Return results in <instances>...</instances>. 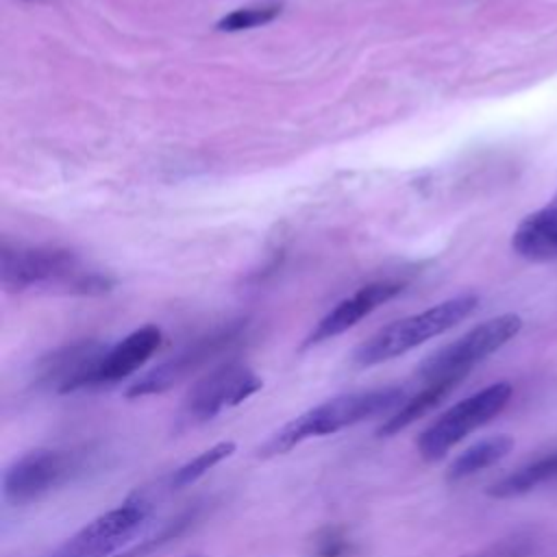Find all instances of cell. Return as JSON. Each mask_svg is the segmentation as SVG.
Segmentation results:
<instances>
[{
  "mask_svg": "<svg viewBox=\"0 0 557 557\" xmlns=\"http://www.w3.org/2000/svg\"><path fill=\"white\" fill-rule=\"evenodd\" d=\"M405 398V387L400 385H385L372 389H359L333 396L300 416L285 422L281 429L270 433L255 450L259 459H270L276 455H285L305 440L333 435L342 429L381 416Z\"/></svg>",
  "mask_w": 557,
  "mask_h": 557,
  "instance_id": "1",
  "label": "cell"
},
{
  "mask_svg": "<svg viewBox=\"0 0 557 557\" xmlns=\"http://www.w3.org/2000/svg\"><path fill=\"white\" fill-rule=\"evenodd\" d=\"M0 281L9 292L59 289L65 294H104L111 281L83 265L74 250L61 246H24L2 242Z\"/></svg>",
  "mask_w": 557,
  "mask_h": 557,
  "instance_id": "2",
  "label": "cell"
},
{
  "mask_svg": "<svg viewBox=\"0 0 557 557\" xmlns=\"http://www.w3.org/2000/svg\"><path fill=\"white\" fill-rule=\"evenodd\" d=\"M476 305L479 298L474 294H459L420 313L394 320L379 329L374 335H370L363 344H359L352 355V361L359 368H370L394 357H400L411 348L457 326L476 309Z\"/></svg>",
  "mask_w": 557,
  "mask_h": 557,
  "instance_id": "3",
  "label": "cell"
},
{
  "mask_svg": "<svg viewBox=\"0 0 557 557\" xmlns=\"http://www.w3.org/2000/svg\"><path fill=\"white\" fill-rule=\"evenodd\" d=\"M520 329L522 320L516 313L490 318L470 329L468 333H463L461 337H457L455 342L431 352L426 359H422L416 374L424 385L442 381L459 383L476 363H481L509 339H513Z\"/></svg>",
  "mask_w": 557,
  "mask_h": 557,
  "instance_id": "4",
  "label": "cell"
},
{
  "mask_svg": "<svg viewBox=\"0 0 557 557\" xmlns=\"http://www.w3.org/2000/svg\"><path fill=\"white\" fill-rule=\"evenodd\" d=\"M509 398L511 385L500 381L455 403L418 435V455L429 463L440 461L463 437H468L472 431L481 429L492 418H496L507 407Z\"/></svg>",
  "mask_w": 557,
  "mask_h": 557,
  "instance_id": "5",
  "label": "cell"
},
{
  "mask_svg": "<svg viewBox=\"0 0 557 557\" xmlns=\"http://www.w3.org/2000/svg\"><path fill=\"white\" fill-rule=\"evenodd\" d=\"M261 376L239 361H228L213 368L200 381H196L185 394L176 416L174 431L183 433L198 424H205L261 389Z\"/></svg>",
  "mask_w": 557,
  "mask_h": 557,
  "instance_id": "6",
  "label": "cell"
},
{
  "mask_svg": "<svg viewBox=\"0 0 557 557\" xmlns=\"http://www.w3.org/2000/svg\"><path fill=\"white\" fill-rule=\"evenodd\" d=\"M83 453L65 448H33L20 455L2 476V494L11 505L37 503L83 470Z\"/></svg>",
  "mask_w": 557,
  "mask_h": 557,
  "instance_id": "7",
  "label": "cell"
},
{
  "mask_svg": "<svg viewBox=\"0 0 557 557\" xmlns=\"http://www.w3.org/2000/svg\"><path fill=\"white\" fill-rule=\"evenodd\" d=\"M152 513L146 494L133 492L115 509H109L76 531L54 557H109L128 544Z\"/></svg>",
  "mask_w": 557,
  "mask_h": 557,
  "instance_id": "8",
  "label": "cell"
},
{
  "mask_svg": "<svg viewBox=\"0 0 557 557\" xmlns=\"http://www.w3.org/2000/svg\"><path fill=\"white\" fill-rule=\"evenodd\" d=\"M242 331H244V324L235 322V324L213 331L211 335L196 339L194 344H189L187 348L176 352L174 357L165 359L163 363L154 366L152 370L141 374L137 381H133L126 387L124 396L141 398V396L163 394V392L172 389L174 385L185 381L189 374L200 370L205 363H209L213 357H218L222 350H226L231 344H235L239 339Z\"/></svg>",
  "mask_w": 557,
  "mask_h": 557,
  "instance_id": "9",
  "label": "cell"
},
{
  "mask_svg": "<svg viewBox=\"0 0 557 557\" xmlns=\"http://www.w3.org/2000/svg\"><path fill=\"white\" fill-rule=\"evenodd\" d=\"M400 292H403V285L396 283V281H376V283H368V285L359 287L355 294L339 300L311 329V333L302 342V348H311V346H318L326 339H333V337L342 335L344 331L352 329L359 320L370 315L374 309H379L381 305H385L387 300H392Z\"/></svg>",
  "mask_w": 557,
  "mask_h": 557,
  "instance_id": "10",
  "label": "cell"
},
{
  "mask_svg": "<svg viewBox=\"0 0 557 557\" xmlns=\"http://www.w3.org/2000/svg\"><path fill=\"white\" fill-rule=\"evenodd\" d=\"M161 344V329L154 324H146L128 333L124 339L113 344L109 350L102 352L94 370L89 372L85 387L91 385H109L126 379L135 370H139L159 348Z\"/></svg>",
  "mask_w": 557,
  "mask_h": 557,
  "instance_id": "11",
  "label": "cell"
},
{
  "mask_svg": "<svg viewBox=\"0 0 557 557\" xmlns=\"http://www.w3.org/2000/svg\"><path fill=\"white\" fill-rule=\"evenodd\" d=\"M511 246L529 261L557 259V194L516 226Z\"/></svg>",
  "mask_w": 557,
  "mask_h": 557,
  "instance_id": "12",
  "label": "cell"
},
{
  "mask_svg": "<svg viewBox=\"0 0 557 557\" xmlns=\"http://www.w3.org/2000/svg\"><path fill=\"white\" fill-rule=\"evenodd\" d=\"M513 448V437L498 433L485 440H479L476 444L468 446L463 453H459L448 470H446V481L448 483H459L494 463H498L500 459H505Z\"/></svg>",
  "mask_w": 557,
  "mask_h": 557,
  "instance_id": "13",
  "label": "cell"
},
{
  "mask_svg": "<svg viewBox=\"0 0 557 557\" xmlns=\"http://www.w3.org/2000/svg\"><path fill=\"white\" fill-rule=\"evenodd\" d=\"M457 385H459V383H450V381L424 385L416 396H411L405 405H400V409H398L396 413H392V416L376 429V435H381V437H392V435L400 433L403 429H407L409 424H413L416 420H420L422 416H426L431 409H435Z\"/></svg>",
  "mask_w": 557,
  "mask_h": 557,
  "instance_id": "14",
  "label": "cell"
},
{
  "mask_svg": "<svg viewBox=\"0 0 557 557\" xmlns=\"http://www.w3.org/2000/svg\"><path fill=\"white\" fill-rule=\"evenodd\" d=\"M557 476V453L535 459L509 474H505L503 479L494 481L487 487V496L492 498H513V496H522L531 490H535L537 485L550 481Z\"/></svg>",
  "mask_w": 557,
  "mask_h": 557,
  "instance_id": "15",
  "label": "cell"
},
{
  "mask_svg": "<svg viewBox=\"0 0 557 557\" xmlns=\"http://www.w3.org/2000/svg\"><path fill=\"white\" fill-rule=\"evenodd\" d=\"M209 503H194L191 507L183 509L178 516H174L170 522H165L159 533L146 537L144 542L126 548L124 553L115 555V557H152L159 550H163L168 544H172L174 540H178L181 535H185L207 511Z\"/></svg>",
  "mask_w": 557,
  "mask_h": 557,
  "instance_id": "16",
  "label": "cell"
},
{
  "mask_svg": "<svg viewBox=\"0 0 557 557\" xmlns=\"http://www.w3.org/2000/svg\"><path fill=\"white\" fill-rule=\"evenodd\" d=\"M237 444L231 442V440H224V442H218L213 446H209L207 450L198 453L196 457H191L189 461H185L183 466H178L170 479H168V487L170 490H183V487H189L194 485L200 476H205L211 468H215L218 463H222L224 459H228L233 453H235Z\"/></svg>",
  "mask_w": 557,
  "mask_h": 557,
  "instance_id": "17",
  "label": "cell"
},
{
  "mask_svg": "<svg viewBox=\"0 0 557 557\" xmlns=\"http://www.w3.org/2000/svg\"><path fill=\"white\" fill-rule=\"evenodd\" d=\"M278 13H281V2H263V4H257V7H242V9H235V11L226 13L215 24V28L226 30V33L246 30V28H255V26L272 22Z\"/></svg>",
  "mask_w": 557,
  "mask_h": 557,
  "instance_id": "18",
  "label": "cell"
},
{
  "mask_svg": "<svg viewBox=\"0 0 557 557\" xmlns=\"http://www.w3.org/2000/svg\"><path fill=\"white\" fill-rule=\"evenodd\" d=\"M315 557H346L350 553V540L339 529H324L315 535Z\"/></svg>",
  "mask_w": 557,
  "mask_h": 557,
  "instance_id": "19",
  "label": "cell"
},
{
  "mask_svg": "<svg viewBox=\"0 0 557 557\" xmlns=\"http://www.w3.org/2000/svg\"><path fill=\"white\" fill-rule=\"evenodd\" d=\"M474 557H524V542H520L518 537H507Z\"/></svg>",
  "mask_w": 557,
  "mask_h": 557,
  "instance_id": "20",
  "label": "cell"
},
{
  "mask_svg": "<svg viewBox=\"0 0 557 557\" xmlns=\"http://www.w3.org/2000/svg\"><path fill=\"white\" fill-rule=\"evenodd\" d=\"M52 557H54V555H52Z\"/></svg>",
  "mask_w": 557,
  "mask_h": 557,
  "instance_id": "21",
  "label": "cell"
}]
</instances>
